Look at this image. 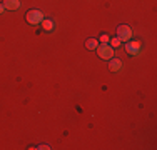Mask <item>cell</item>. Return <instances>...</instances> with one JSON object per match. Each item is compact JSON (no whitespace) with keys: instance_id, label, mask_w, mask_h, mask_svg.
<instances>
[{"instance_id":"9","label":"cell","mask_w":157,"mask_h":150,"mask_svg":"<svg viewBox=\"0 0 157 150\" xmlns=\"http://www.w3.org/2000/svg\"><path fill=\"white\" fill-rule=\"evenodd\" d=\"M121 45V40L115 37V39H110V47H119Z\"/></svg>"},{"instance_id":"1","label":"cell","mask_w":157,"mask_h":150,"mask_svg":"<svg viewBox=\"0 0 157 150\" xmlns=\"http://www.w3.org/2000/svg\"><path fill=\"white\" fill-rule=\"evenodd\" d=\"M95 50H97V54H99V57L104 58V60H110L114 57V47H110L109 43H99Z\"/></svg>"},{"instance_id":"10","label":"cell","mask_w":157,"mask_h":150,"mask_svg":"<svg viewBox=\"0 0 157 150\" xmlns=\"http://www.w3.org/2000/svg\"><path fill=\"white\" fill-rule=\"evenodd\" d=\"M99 40H100L102 43H109V40H110V39H109V35H105V33H104V35H100V39H99Z\"/></svg>"},{"instance_id":"7","label":"cell","mask_w":157,"mask_h":150,"mask_svg":"<svg viewBox=\"0 0 157 150\" xmlns=\"http://www.w3.org/2000/svg\"><path fill=\"white\" fill-rule=\"evenodd\" d=\"M97 45H99V40H95V39H87L85 40V47H87L89 50H95Z\"/></svg>"},{"instance_id":"5","label":"cell","mask_w":157,"mask_h":150,"mask_svg":"<svg viewBox=\"0 0 157 150\" xmlns=\"http://www.w3.org/2000/svg\"><path fill=\"white\" fill-rule=\"evenodd\" d=\"M109 69L112 70V72H119V70L122 69V62L119 58H114L112 57L110 60H109Z\"/></svg>"},{"instance_id":"8","label":"cell","mask_w":157,"mask_h":150,"mask_svg":"<svg viewBox=\"0 0 157 150\" xmlns=\"http://www.w3.org/2000/svg\"><path fill=\"white\" fill-rule=\"evenodd\" d=\"M42 27H44V30L50 32V30H54L55 25H54V22H52V20H48V18H47V20H42Z\"/></svg>"},{"instance_id":"6","label":"cell","mask_w":157,"mask_h":150,"mask_svg":"<svg viewBox=\"0 0 157 150\" xmlns=\"http://www.w3.org/2000/svg\"><path fill=\"white\" fill-rule=\"evenodd\" d=\"M3 7L7 10H17L20 7V0H3Z\"/></svg>"},{"instance_id":"2","label":"cell","mask_w":157,"mask_h":150,"mask_svg":"<svg viewBox=\"0 0 157 150\" xmlns=\"http://www.w3.org/2000/svg\"><path fill=\"white\" fill-rule=\"evenodd\" d=\"M25 20L29 22V24H32V25H39L40 22L44 20V13L40 12V10H29L27 13H25Z\"/></svg>"},{"instance_id":"4","label":"cell","mask_w":157,"mask_h":150,"mask_svg":"<svg viewBox=\"0 0 157 150\" xmlns=\"http://www.w3.org/2000/svg\"><path fill=\"white\" fill-rule=\"evenodd\" d=\"M140 50V43L137 42V40H134V42H127L125 43V52L129 55H137Z\"/></svg>"},{"instance_id":"11","label":"cell","mask_w":157,"mask_h":150,"mask_svg":"<svg viewBox=\"0 0 157 150\" xmlns=\"http://www.w3.org/2000/svg\"><path fill=\"white\" fill-rule=\"evenodd\" d=\"M3 10H5V7H3V3H0V13H3Z\"/></svg>"},{"instance_id":"3","label":"cell","mask_w":157,"mask_h":150,"mask_svg":"<svg viewBox=\"0 0 157 150\" xmlns=\"http://www.w3.org/2000/svg\"><path fill=\"white\" fill-rule=\"evenodd\" d=\"M130 37H132V30H130L129 25H121V27H117V39L121 40V42L130 40Z\"/></svg>"}]
</instances>
